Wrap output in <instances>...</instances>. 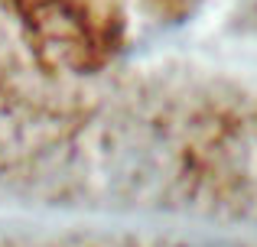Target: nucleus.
Segmentation results:
<instances>
[{"instance_id": "1", "label": "nucleus", "mask_w": 257, "mask_h": 247, "mask_svg": "<svg viewBox=\"0 0 257 247\" xmlns=\"http://www.w3.org/2000/svg\"><path fill=\"white\" fill-rule=\"evenodd\" d=\"M202 247H215V244H202Z\"/></svg>"}]
</instances>
